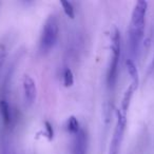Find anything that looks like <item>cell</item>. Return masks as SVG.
<instances>
[{
    "mask_svg": "<svg viewBox=\"0 0 154 154\" xmlns=\"http://www.w3.org/2000/svg\"><path fill=\"white\" fill-rule=\"evenodd\" d=\"M148 10L147 1H137L131 15L130 26H129V45L132 55H136L140 48V43L143 37L146 23V14Z\"/></svg>",
    "mask_w": 154,
    "mask_h": 154,
    "instance_id": "6da1fadb",
    "label": "cell"
},
{
    "mask_svg": "<svg viewBox=\"0 0 154 154\" xmlns=\"http://www.w3.org/2000/svg\"><path fill=\"white\" fill-rule=\"evenodd\" d=\"M111 59H110L109 69H108V77L107 82L110 87L115 86L117 80L118 74V66H119L120 52H122V39H120V33L116 28H113L111 32Z\"/></svg>",
    "mask_w": 154,
    "mask_h": 154,
    "instance_id": "7a4b0ae2",
    "label": "cell"
},
{
    "mask_svg": "<svg viewBox=\"0 0 154 154\" xmlns=\"http://www.w3.org/2000/svg\"><path fill=\"white\" fill-rule=\"evenodd\" d=\"M58 34H59V24L57 18L55 17V15H50L45 20L41 32L40 42H39V48L41 51L45 53L51 51L57 41Z\"/></svg>",
    "mask_w": 154,
    "mask_h": 154,
    "instance_id": "3957f363",
    "label": "cell"
},
{
    "mask_svg": "<svg viewBox=\"0 0 154 154\" xmlns=\"http://www.w3.org/2000/svg\"><path fill=\"white\" fill-rule=\"evenodd\" d=\"M116 116H117V120H116L113 136H112L111 143H110L109 154H118L119 153L120 145H122V138H124L125 129H126V124H127L126 114H125L122 111H117Z\"/></svg>",
    "mask_w": 154,
    "mask_h": 154,
    "instance_id": "277c9868",
    "label": "cell"
},
{
    "mask_svg": "<svg viewBox=\"0 0 154 154\" xmlns=\"http://www.w3.org/2000/svg\"><path fill=\"white\" fill-rule=\"evenodd\" d=\"M22 90H23V97L26 105L30 107L35 103L37 96L36 84L30 75L26 74L22 77Z\"/></svg>",
    "mask_w": 154,
    "mask_h": 154,
    "instance_id": "5b68a950",
    "label": "cell"
},
{
    "mask_svg": "<svg viewBox=\"0 0 154 154\" xmlns=\"http://www.w3.org/2000/svg\"><path fill=\"white\" fill-rule=\"evenodd\" d=\"M88 138L87 134L82 129H80L75 134L74 145H73V154H87Z\"/></svg>",
    "mask_w": 154,
    "mask_h": 154,
    "instance_id": "8992f818",
    "label": "cell"
},
{
    "mask_svg": "<svg viewBox=\"0 0 154 154\" xmlns=\"http://www.w3.org/2000/svg\"><path fill=\"white\" fill-rule=\"evenodd\" d=\"M136 88H137V86H135L134 84L131 82V85L129 86V88L127 89L126 93H125L124 98H122V110L125 114L127 113V110H128L129 105H130V100H131V98H132V95H133V93H134V91L136 90Z\"/></svg>",
    "mask_w": 154,
    "mask_h": 154,
    "instance_id": "52a82bcc",
    "label": "cell"
},
{
    "mask_svg": "<svg viewBox=\"0 0 154 154\" xmlns=\"http://www.w3.org/2000/svg\"><path fill=\"white\" fill-rule=\"evenodd\" d=\"M0 114L2 116L3 122L5 125H9L12 120V115H11V108H10L9 103L7 100L2 99L0 100Z\"/></svg>",
    "mask_w": 154,
    "mask_h": 154,
    "instance_id": "ba28073f",
    "label": "cell"
},
{
    "mask_svg": "<svg viewBox=\"0 0 154 154\" xmlns=\"http://www.w3.org/2000/svg\"><path fill=\"white\" fill-rule=\"evenodd\" d=\"M126 64H127V70H128L129 75L132 78V84L137 86L138 85V72H137L136 66H135L133 59H128L126 61Z\"/></svg>",
    "mask_w": 154,
    "mask_h": 154,
    "instance_id": "9c48e42d",
    "label": "cell"
},
{
    "mask_svg": "<svg viewBox=\"0 0 154 154\" xmlns=\"http://www.w3.org/2000/svg\"><path fill=\"white\" fill-rule=\"evenodd\" d=\"M80 129L82 128H80V126H79V122H78V120H77L74 116L69 118L68 119V130L70 131L71 133L76 134Z\"/></svg>",
    "mask_w": 154,
    "mask_h": 154,
    "instance_id": "30bf717a",
    "label": "cell"
},
{
    "mask_svg": "<svg viewBox=\"0 0 154 154\" xmlns=\"http://www.w3.org/2000/svg\"><path fill=\"white\" fill-rule=\"evenodd\" d=\"M60 3H61L62 8H63V12L66 13V15L73 19L75 17V10L72 3L70 1H61Z\"/></svg>",
    "mask_w": 154,
    "mask_h": 154,
    "instance_id": "8fae6325",
    "label": "cell"
},
{
    "mask_svg": "<svg viewBox=\"0 0 154 154\" xmlns=\"http://www.w3.org/2000/svg\"><path fill=\"white\" fill-rule=\"evenodd\" d=\"M74 82V76H73L72 71L69 68L64 69L63 71V84L66 87H71Z\"/></svg>",
    "mask_w": 154,
    "mask_h": 154,
    "instance_id": "7c38bea8",
    "label": "cell"
},
{
    "mask_svg": "<svg viewBox=\"0 0 154 154\" xmlns=\"http://www.w3.org/2000/svg\"><path fill=\"white\" fill-rule=\"evenodd\" d=\"M7 55H8L7 48H5V45L3 43H0V70H1L2 66L5 64Z\"/></svg>",
    "mask_w": 154,
    "mask_h": 154,
    "instance_id": "4fadbf2b",
    "label": "cell"
}]
</instances>
